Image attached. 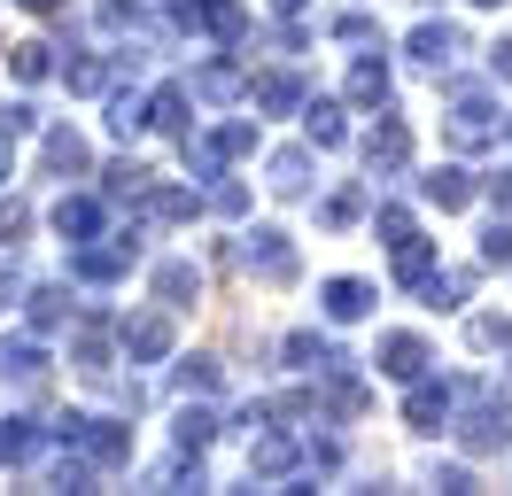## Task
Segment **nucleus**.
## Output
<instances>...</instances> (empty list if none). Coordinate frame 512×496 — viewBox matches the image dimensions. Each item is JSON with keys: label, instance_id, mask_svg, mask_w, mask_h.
I'll return each mask as SVG.
<instances>
[{"label": "nucleus", "instance_id": "f257e3e1", "mask_svg": "<svg viewBox=\"0 0 512 496\" xmlns=\"http://www.w3.org/2000/svg\"><path fill=\"white\" fill-rule=\"evenodd\" d=\"M132 264H140V217H132L125 233H101V241L70 248V279H86V287H109V279H125Z\"/></svg>", "mask_w": 512, "mask_h": 496}, {"label": "nucleus", "instance_id": "f03ea898", "mask_svg": "<svg viewBox=\"0 0 512 496\" xmlns=\"http://www.w3.org/2000/svg\"><path fill=\"white\" fill-rule=\"evenodd\" d=\"M443 140L458 155H481L489 140H497V101L481 86H450V101H443Z\"/></svg>", "mask_w": 512, "mask_h": 496}, {"label": "nucleus", "instance_id": "7ed1b4c3", "mask_svg": "<svg viewBox=\"0 0 512 496\" xmlns=\"http://www.w3.org/2000/svg\"><path fill=\"white\" fill-rule=\"evenodd\" d=\"M241 272H256L264 287H288L303 264H295V241L280 233V225H256L249 241H241Z\"/></svg>", "mask_w": 512, "mask_h": 496}, {"label": "nucleus", "instance_id": "20e7f679", "mask_svg": "<svg viewBox=\"0 0 512 496\" xmlns=\"http://www.w3.org/2000/svg\"><path fill=\"white\" fill-rule=\"evenodd\" d=\"M163 8H171L179 31H210V39H225V47L249 31V8H241V0H163Z\"/></svg>", "mask_w": 512, "mask_h": 496}, {"label": "nucleus", "instance_id": "39448f33", "mask_svg": "<svg viewBox=\"0 0 512 496\" xmlns=\"http://www.w3.org/2000/svg\"><path fill=\"white\" fill-rule=\"evenodd\" d=\"M458 403H466V380H435V372H419L412 396H404V419H412L419 434H435V427H450Z\"/></svg>", "mask_w": 512, "mask_h": 496}, {"label": "nucleus", "instance_id": "423d86ee", "mask_svg": "<svg viewBox=\"0 0 512 496\" xmlns=\"http://www.w3.org/2000/svg\"><path fill=\"white\" fill-rule=\"evenodd\" d=\"M404 163H412V124L381 109V124L365 132V171H373V179H396Z\"/></svg>", "mask_w": 512, "mask_h": 496}, {"label": "nucleus", "instance_id": "0eeeda50", "mask_svg": "<svg viewBox=\"0 0 512 496\" xmlns=\"http://www.w3.org/2000/svg\"><path fill=\"white\" fill-rule=\"evenodd\" d=\"M117 341H125L132 365H156L163 349H171V318L163 310H132V318H117Z\"/></svg>", "mask_w": 512, "mask_h": 496}, {"label": "nucleus", "instance_id": "6e6552de", "mask_svg": "<svg viewBox=\"0 0 512 496\" xmlns=\"http://www.w3.org/2000/svg\"><path fill=\"white\" fill-rule=\"evenodd\" d=\"M295 473H303V450H295L288 434L256 427V442H249V481H295Z\"/></svg>", "mask_w": 512, "mask_h": 496}, {"label": "nucleus", "instance_id": "1a4fd4ad", "mask_svg": "<svg viewBox=\"0 0 512 496\" xmlns=\"http://www.w3.org/2000/svg\"><path fill=\"white\" fill-rule=\"evenodd\" d=\"M101 202H109V194H63V202H55V233H63L70 248L78 241H101Z\"/></svg>", "mask_w": 512, "mask_h": 496}, {"label": "nucleus", "instance_id": "9d476101", "mask_svg": "<svg viewBox=\"0 0 512 496\" xmlns=\"http://www.w3.org/2000/svg\"><path fill=\"white\" fill-rule=\"evenodd\" d=\"M373 365L388 372V380H404V388H412L419 372L435 365V357H427V341L419 334H381V349H373Z\"/></svg>", "mask_w": 512, "mask_h": 496}, {"label": "nucleus", "instance_id": "9b49d317", "mask_svg": "<svg viewBox=\"0 0 512 496\" xmlns=\"http://www.w3.org/2000/svg\"><path fill=\"white\" fill-rule=\"evenodd\" d=\"M241 93H256V86H249V70H241L233 55H218V62L194 70V101H218L225 109V101H241Z\"/></svg>", "mask_w": 512, "mask_h": 496}, {"label": "nucleus", "instance_id": "f8f14e48", "mask_svg": "<svg viewBox=\"0 0 512 496\" xmlns=\"http://www.w3.org/2000/svg\"><path fill=\"white\" fill-rule=\"evenodd\" d=\"M78 450L101 465V473H117V465H132V434L117 427V419H86V434H78Z\"/></svg>", "mask_w": 512, "mask_h": 496}, {"label": "nucleus", "instance_id": "ddd939ff", "mask_svg": "<svg viewBox=\"0 0 512 496\" xmlns=\"http://www.w3.org/2000/svg\"><path fill=\"white\" fill-rule=\"evenodd\" d=\"M86 163H94V155H86V140H78L70 124H55V132L39 140V171H47V179H78Z\"/></svg>", "mask_w": 512, "mask_h": 496}, {"label": "nucleus", "instance_id": "4468645a", "mask_svg": "<svg viewBox=\"0 0 512 496\" xmlns=\"http://www.w3.org/2000/svg\"><path fill=\"white\" fill-rule=\"evenodd\" d=\"M101 326H109V310H86V326L70 334V365L86 372V380H109V341H101Z\"/></svg>", "mask_w": 512, "mask_h": 496}, {"label": "nucleus", "instance_id": "2eb2a0df", "mask_svg": "<svg viewBox=\"0 0 512 496\" xmlns=\"http://www.w3.org/2000/svg\"><path fill=\"white\" fill-rule=\"evenodd\" d=\"M458 47H466V31H458V24H419L412 31V62H419V70H450Z\"/></svg>", "mask_w": 512, "mask_h": 496}, {"label": "nucleus", "instance_id": "dca6fc26", "mask_svg": "<svg viewBox=\"0 0 512 496\" xmlns=\"http://www.w3.org/2000/svg\"><path fill=\"white\" fill-rule=\"evenodd\" d=\"M481 186L466 179V171H458V163H435V171H427V179H419V202H435V210H466V202H474Z\"/></svg>", "mask_w": 512, "mask_h": 496}, {"label": "nucleus", "instance_id": "f3484780", "mask_svg": "<svg viewBox=\"0 0 512 496\" xmlns=\"http://www.w3.org/2000/svg\"><path fill=\"white\" fill-rule=\"evenodd\" d=\"M319 303H326V318H334V326H357V318L373 310V287H365V279H326Z\"/></svg>", "mask_w": 512, "mask_h": 496}, {"label": "nucleus", "instance_id": "a211bd4d", "mask_svg": "<svg viewBox=\"0 0 512 496\" xmlns=\"http://www.w3.org/2000/svg\"><path fill=\"white\" fill-rule=\"evenodd\" d=\"M396 287H435V241H419V233H404L396 241Z\"/></svg>", "mask_w": 512, "mask_h": 496}, {"label": "nucleus", "instance_id": "6ab92c4d", "mask_svg": "<svg viewBox=\"0 0 512 496\" xmlns=\"http://www.w3.org/2000/svg\"><path fill=\"white\" fill-rule=\"evenodd\" d=\"M156 303H163V310L202 303V272H194V264H179V256H171V264H156Z\"/></svg>", "mask_w": 512, "mask_h": 496}, {"label": "nucleus", "instance_id": "aec40b11", "mask_svg": "<svg viewBox=\"0 0 512 496\" xmlns=\"http://www.w3.org/2000/svg\"><path fill=\"white\" fill-rule=\"evenodd\" d=\"M70 287H32L24 295V318H32V334H55V326H70Z\"/></svg>", "mask_w": 512, "mask_h": 496}, {"label": "nucleus", "instance_id": "412c9836", "mask_svg": "<svg viewBox=\"0 0 512 496\" xmlns=\"http://www.w3.org/2000/svg\"><path fill=\"white\" fill-rule=\"evenodd\" d=\"M171 442H179V450H210V442H218V411H210V403H179V427H171Z\"/></svg>", "mask_w": 512, "mask_h": 496}, {"label": "nucleus", "instance_id": "4be33fe9", "mask_svg": "<svg viewBox=\"0 0 512 496\" xmlns=\"http://www.w3.org/2000/svg\"><path fill=\"white\" fill-rule=\"evenodd\" d=\"M272 194H280V202H295V194H303V186H311V148H280L272 155Z\"/></svg>", "mask_w": 512, "mask_h": 496}, {"label": "nucleus", "instance_id": "5701e85b", "mask_svg": "<svg viewBox=\"0 0 512 496\" xmlns=\"http://www.w3.org/2000/svg\"><path fill=\"white\" fill-rule=\"evenodd\" d=\"M350 101L388 109V62H381V55H357V62H350Z\"/></svg>", "mask_w": 512, "mask_h": 496}, {"label": "nucleus", "instance_id": "b1692460", "mask_svg": "<svg viewBox=\"0 0 512 496\" xmlns=\"http://www.w3.org/2000/svg\"><path fill=\"white\" fill-rule=\"evenodd\" d=\"M256 109H264V117H288V109H303V78H295V70L256 78Z\"/></svg>", "mask_w": 512, "mask_h": 496}, {"label": "nucleus", "instance_id": "393cba45", "mask_svg": "<svg viewBox=\"0 0 512 496\" xmlns=\"http://www.w3.org/2000/svg\"><path fill=\"white\" fill-rule=\"evenodd\" d=\"M32 458H39V427L32 419H0V473H16Z\"/></svg>", "mask_w": 512, "mask_h": 496}, {"label": "nucleus", "instance_id": "a878e982", "mask_svg": "<svg viewBox=\"0 0 512 496\" xmlns=\"http://www.w3.org/2000/svg\"><path fill=\"white\" fill-rule=\"evenodd\" d=\"M303 132H311V148H342L350 140V124H342L334 101H303Z\"/></svg>", "mask_w": 512, "mask_h": 496}, {"label": "nucleus", "instance_id": "bb28decb", "mask_svg": "<svg viewBox=\"0 0 512 496\" xmlns=\"http://www.w3.org/2000/svg\"><path fill=\"white\" fill-rule=\"evenodd\" d=\"M218 357H179V372H171V396H218Z\"/></svg>", "mask_w": 512, "mask_h": 496}, {"label": "nucleus", "instance_id": "cd10ccee", "mask_svg": "<svg viewBox=\"0 0 512 496\" xmlns=\"http://www.w3.org/2000/svg\"><path fill=\"white\" fill-rule=\"evenodd\" d=\"M148 124H156V117H148V93H109V132H117V140H132V132H148Z\"/></svg>", "mask_w": 512, "mask_h": 496}, {"label": "nucleus", "instance_id": "c85d7f7f", "mask_svg": "<svg viewBox=\"0 0 512 496\" xmlns=\"http://www.w3.org/2000/svg\"><path fill=\"white\" fill-rule=\"evenodd\" d=\"M148 117H156V132H179V140H187V86H156L148 93Z\"/></svg>", "mask_w": 512, "mask_h": 496}, {"label": "nucleus", "instance_id": "c756f323", "mask_svg": "<svg viewBox=\"0 0 512 496\" xmlns=\"http://www.w3.org/2000/svg\"><path fill=\"white\" fill-rule=\"evenodd\" d=\"M101 179H109V186H101L109 202H148V186H156V179H148V171H140V163H109Z\"/></svg>", "mask_w": 512, "mask_h": 496}, {"label": "nucleus", "instance_id": "7c9ffc66", "mask_svg": "<svg viewBox=\"0 0 512 496\" xmlns=\"http://www.w3.org/2000/svg\"><path fill=\"white\" fill-rule=\"evenodd\" d=\"M8 70H16L24 86H39V78L55 70V47H47V39H24V47H8Z\"/></svg>", "mask_w": 512, "mask_h": 496}, {"label": "nucleus", "instance_id": "2f4dec72", "mask_svg": "<svg viewBox=\"0 0 512 496\" xmlns=\"http://www.w3.org/2000/svg\"><path fill=\"white\" fill-rule=\"evenodd\" d=\"M0 365L16 372V380H32V388H39V380H47V349L24 334V341H8V349H0Z\"/></svg>", "mask_w": 512, "mask_h": 496}, {"label": "nucleus", "instance_id": "473e14b6", "mask_svg": "<svg viewBox=\"0 0 512 496\" xmlns=\"http://www.w3.org/2000/svg\"><path fill=\"white\" fill-rule=\"evenodd\" d=\"M140 210H148V217H194V210H202V194H194V186H148Z\"/></svg>", "mask_w": 512, "mask_h": 496}, {"label": "nucleus", "instance_id": "72a5a7b5", "mask_svg": "<svg viewBox=\"0 0 512 496\" xmlns=\"http://www.w3.org/2000/svg\"><path fill=\"white\" fill-rule=\"evenodd\" d=\"M357 217H365V186H342V194H326V202H319L326 233H342V225H357Z\"/></svg>", "mask_w": 512, "mask_h": 496}, {"label": "nucleus", "instance_id": "f704fd0d", "mask_svg": "<svg viewBox=\"0 0 512 496\" xmlns=\"http://www.w3.org/2000/svg\"><path fill=\"white\" fill-rule=\"evenodd\" d=\"M109 70H117V62L78 55V62H63V86H70V93H101V86H109Z\"/></svg>", "mask_w": 512, "mask_h": 496}, {"label": "nucleus", "instance_id": "c9c22d12", "mask_svg": "<svg viewBox=\"0 0 512 496\" xmlns=\"http://www.w3.org/2000/svg\"><path fill=\"white\" fill-rule=\"evenodd\" d=\"M280 357H288V372H319L326 365V341L319 334H288V341H280Z\"/></svg>", "mask_w": 512, "mask_h": 496}, {"label": "nucleus", "instance_id": "e433bc0d", "mask_svg": "<svg viewBox=\"0 0 512 496\" xmlns=\"http://www.w3.org/2000/svg\"><path fill=\"white\" fill-rule=\"evenodd\" d=\"M466 287H474V272H435L427 303H435V310H458V303H466Z\"/></svg>", "mask_w": 512, "mask_h": 496}, {"label": "nucleus", "instance_id": "4c0bfd02", "mask_svg": "<svg viewBox=\"0 0 512 496\" xmlns=\"http://www.w3.org/2000/svg\"><path fill=\"white\" fill-rule=\"evenodd\" d=\"M24 132H39V109L32 101H8L0 109V140H24Z\"/></svg>", "mask_w": 512, "mask_h": 496}, {"label": "nucleus", "instance_id": "58836bf2", "mask_svg": "<svg viewBox=\"0 0 512 496\" xmlns=\"http://www.w3.org/2000/svg\"><path fill=\"white\" fill-rule=\"evenodd\" d=\"M303 465H311V473H334V465H342V442H334V434H311V442H303Z\"/></svg>", "mask_w": 512, "mask_h": 496}, {"label": "nucleus", "instance_id": "ea45409f", "mask_svg": "<svg viewBox=\"0 0 512 496\" xmlns=\"http://www.w3.org/2000/svg\"><path fill=\"white\" fill-rule=\"evenodd\" d=\"M481 264H512V217H497V225L481 233Z\"/></svg>", "mask_w": 512, "mask_h": 496}, {"label": "nucleus", "instance_id": "a19ab883", "mask_svg": "<svg viewBox=\"0 0 512 496\" xmlns=\"http://www.w3.org/2000/svg\"><path fill=\"white\" fill-rule=\"evenodd\" d=\"M210 210H218V217H241V210H249V186H241V179H218V186H210Z\"/></svg>", "mask_w": 512, "mask_h": 496}, {"label": "nucleus", "instance_id": "79ce46f5", "mask_svg": "<svg viewBox=\"0 0 512 496\" xmlns=\"http://www.w3.org/2000/svg\"><path fill=\"white\" fill-rule=\"evenodd\" d=\"M373 225H381V233H388V248L404 241V233H419V225H412V210H404V202H381V210H373Z\"/></svg>", "mask_w": 512, "mask_h": 496}, {"label": "nucleus", "instance_id": "37998d69", "mask_svg": "<svg viewBox=\"0 0 512 496\" xmlns=\"http://www.w3.org/2000/svg\"><path fill=\"white\" fill-rule=\"evenodd\" d=\"M24 295H32V287H24V264L8 256V264H0V310H8V303H24Z\"/></svg>", "mask_w": 512, "mask_h": 496}, {"label": "nucleus", "instance_id": "c03bdc74", "mask_svg": "<svg viewBox=\"0 0 512 496\" xmlns=\"http://www.w3.org/2000/svg\"><path fill=\"white\" fill-rule=\"evenodd\" d=\"M24 225H32V210H24V202H0V248L24 241Z\"/></svg>", "mask_w": 512, "mask_h": 496}, {"label": "nucleus", "instance_id": "a18cd8bd", "mask_svg": "<svg viewBox=\"0 0 512 496\" xmlns=\"http://www.w3.org/2000/svg\"><path fill=\"white\" fill-rule=\"evenodd\" d=\"M427 481H435V489H458V496L474 489V473H466V465H435V473H427Z\"/></svg>", "mask_w": 512, "mask_h": 496}, {"label": "nucleus", "instance_id": "49530a36", "mask_svg": "<svg viewBox=\"0 0 512 496\" xmlns=\"http://www.w3.org/2000/svg\"><path fill=\"white\" fill-rule=\"evenodd\" d=\"M326 31H334V39H373V24H365V16H334Z\"/></svg>", "mask_w": 512, "mask_h": 496}, {"label": "nucleus", "instance_id": "de8ad7c7", "mask_svg": "<svg viewBox=\"0 0 512 496\" xmlns=\"http://www.w3.org/2000/svg\"><path fill=\"white\" fill-rule=\"evenodd\" d=\"M489 70H497V78L512 86V39H497V47H489Z\"/></svg>", "mask_w": 512, "mask_h": 496}, {"label": "nucleus", "instance_id": "09e8293b", "mask_svg": "<svg viewBox=\"0 0 512 496\" xmlns=\"http://www.w3.org/2000/svg\"><path fill=\"white\" fill-rule=\"evenodd\" d=\"M489 202H497V210L512 217V171H505V179H489Z\"/></svg>", "mask_w": 512, "mask_h": 496}, {"label": "nucleus", "instance_id": "8fccbe9b", "mask_svg": "<svg viewBox=\"0 0 512 496\" xmlns=\"http://www.w3.org/2000/svg\"><path fill=\"white\" fill-rule=\"evenodd\" d=\"M24 8H32V16H55V8H63V0H24Z\"/></svg>", "mask_w": 512, "mask_h": 496}, {"label": "nucleus", "instance_id": "3c124183", "mask_svg": "<svg viewBox=\"0 0 512 496\" xmlns=\"http://www.w3.org/2000/svg\"><path fill=\"white\" fill-rule=\"evenodd\" d=\"M272 8H280V16H295V8H303V0H272Z\"/></svg>", "mask_w": 512, "mask_h": 496}, {"label": "nucleus", "instance_id": "603ef678", "mask_svg": "<svg viewBox=\"0 0 512 496\" xmlns=\"http://www.w3.org/2000/svg\"><path fill=\"white\" fill-rule=\"evenodd\" d=\"M0 179H8V140H0Z\"/></svg>", "mask_w": 512, "mask_h": 496}, {"label": "nucleus", "instance_id": "864d4df0", "mask_svg": "<svg viewBox=\"0 0 512 496\" xmlns=\"http://www.w3.org/2000/svg\"><path fill=\"white\" fill-rule=\"evenodd\" d=\"M474 8H505V0H474Z\"/></svg>", "mask_w": 512, "mask_h": 496}]
</instances>
